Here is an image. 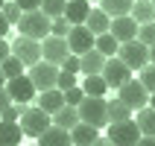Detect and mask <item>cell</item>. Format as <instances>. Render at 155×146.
<instances>
[{
	"mask_svg": "<svg viewBox=\"0 0 155 146\" xmlns=\"http://www.w3.org/2000/svg\"><path fill=\"white\" fill-rule=\"evenodd\" d=\"M50 24L53 18H47L41 9H32V12H24L21 21H18V32L26 35V38H35V41H44L47 35H50Z\"/></svg>",
	"mask_w": 155,
	"mask_h": 146,
	"instance_id": "1",
	"label": "cell"
},
{
	"mask_svg": "<svg viewBox=\"0 0 155 146\" xmlns=\"http://www.w3.org/2000/svg\"><path fill=\"white\" fill-rule=\"evenodd\" d=\"M105 105H108V99H103V96H82V102L76 105L79 111V120L88 123V126H97V129H103V126H108V114H105Z\"/></svg>",
	"mask_w": 155,
	"mask_h": 146,
	"instance_id": "2",
	"label": "cell"
},
{
	"mask_svg": "<svg viewBox=\"0 0 155 146\" xmlns=\"http://www.w3.org/2000/svg\"><path fill=\"white\" fill-rule=\"evenodd\" d=\"M117 59L135 73V70H140L143 64H149V47H147V44H140L138 38L123 41L120 47H117Z\"/></svg>",
	"mask_w": 155,
	"mask_h": 146,
	"instance_id": "3",
	"label": "cell"
},
{
	"mask_svg": "<svg viewBox=\"0 0 155 146\" xmlns=\"http://www.w3.org/2000/svg\"><path fill=\"white\" fill-rule=\"evenodd\" d=\"M18 126H21V131H24V138H38L44 129L53 126V117L35 105V108H26V111L21 114V123H18Z\"/></svg>",
	"mask_w": 155,
	"mask_h": 146,
	"instance_id": "4",
	"label": "cell"
},
{
	"mask_svg": "<svg viewBox=\"0 0 155 146\" xmlns=\"http://www.w3.org/2000/svg\"><path fill=\"white\" fill-rule=\"evenodd\" d=\"M26 76L32 79L35 91H50V88H56V79H59V67L41 59V61H35L32 67L26 70Z\"/></svg>",
	"mask_w": 155,
	"mask_h": 146,
	"instance_id": "5",
	"label": "cell"
},
{
	"mask_svg": "<svg viewBox=\"0 0 155 146\" xmlns=\"http://www.w3.org/2000/svg\"><path fill=\"white\" fill-rule=\"evenodd\" d=\"M108 140L114 146H135L140 140V129L135 120H123V123H108Z\"/></svg>",
	"mask_w": 155,
	"mask_h": 146,
	"instance_id": "6",
	"label": "cell"
},
{
	"mask_svg": "<svg viewBox=\"0 0 155 146\" xmlns=\"http://www.w3.org/2000/svg\"><path fill=\"white\" fill-rule=\"evenodd\" d=\"M70 56V47H68V38H59V35H47L41 41V59L61 67V61Z\"/></svg>",
	"mask_w": 155,
	"mask_h": 146,
	"instance_id": "7",
	"label": "cell"
},
{
	"mask_svg": "<svg viewBox=\"0 0 155 146\" xmlns=\"http://www.w3.org/2000/svg\"><path fill=\"white\" fill-rule=\"evenodd\" d=\"M9 47H12V56H18L26 67H32L35 61H41V41H35V38L18 35L15 44H9Z\"/></svg>",
	"mask_w": 155,
	"mask_h": 146,
	"instance_id": "8",
	"label": "cell"
},
{
	"mask_svg": "<svg viewBox=\"0 0 155 146\" xmlns=\"http://www.w3.org/2000/svg\"><path fill=\"white\" fill-rule=\"evenodd\" d=\"M117 91H120V99L129 105L132 111H135V108H143V105H149V91L140 85V79H129V82H123Z\"/></svg>",
	"mask_w": 155,
	"mask_h": 146,
	"instance_id": "9",
	"label": "cell"
},
{
	"mask_svg": "<svg viewBox=\"0 0 155 146\" xmlns=\"http://www.w3.org/2000/svg\"><path fill=\"white\" fill-rule=\"evenodd\" d=\"M94 41H97V35L91 32L85 24H73V26H70V32H68V47H70V53L82 56V53L94 50Z\"/></svg>",
	"mask_w": 155,
	"mask_h": 146,
	"instance_id": "10",
	"label": "cell"
},
{
	"mask_svg": "<svg viewBox=\"0 0 155 146\" xmlns=\"http://www.w3.org/2000/svg\"><path fill=\"white\" fill-rule=\"evenodd\" d=\"M6 91H9V96H12V102H29V99H35V85H32V79L26 76V73H21V76H15V79H6Z\"/></svg>",
	"mask_w": 155,
	"mask_h": 146,
	"instance_id": "11",
	"label": "cell"
},
{
	"mask_svg": "<svg viewBox=\"0 0 155 146\" xmlns=\"http://www.w3.org/2000/svg\"><path fill=\"white\" fill-rule=\"evenodd\" d=\"M100 76L105 79V85H108V88H120L123 82H129V79H132V70L126 67L117 56H111V59H105L103 73H100Z\"/></svg>",
	"mask_w": 155,
	"mask_h": 146,
	"instance_id": "12",
	"label": "cell"
},
{
	"mask_svg": "<svg viewBox=\"0 0 155 146\" xmlns=\"http://www.w3.org/2000/svg\"><path fill=\"white\" fill-rule=\"evenodd\" d=\"M108 32L117 38V41H132V38H138V21L132 15H120V18H111V26H108Z\"/></svg>",
	"mask_w": 155,
	"mask_h": 146,
	"instance_id": "13",
	"label": "cell"
},
{
	"mask_svg": "<svg viewBox=\"0 0 155 146\" xmlns=\"http://www.w3.org/2000/svg\"><path fill=\"white\" fill-rule=\"evenodd\" d=\"M103 64H105V56L100 50H88L79 56V73L82 76H94V73H103Z\"/></svg>",
	"mask_w": 155,
	"mask_h": 146,
	"instance_id": "14",
	"label": "cell"
},
{
	"mask_svg": "<svg viewBox=\"0 0 155 146\" xmlns=\"http://www.w3.org/2000/svg\"><path fill=\"white\" fill-rule=\"evenodd\" d=\"M35 140H38V146H70V143H73V140H70V131L68 129H59V126L44 129Z\"/></svg>",
	"mask_w": 155,
	"mask_h": 146,
	"instance_id": "15",
	"label": "cell"
},
{
	"mask_svg": "<svg viewBox=\"0 0 155 146\" xmlns=\"http://www.w3.org/2000/svg\"><path fill=\"white\" fill-rule=\"evenodd\" d=\"M61 105H64V94H61L59 88H50V91H38V108H41V111H47L50 117L59 111Z\"/></svg>",
	"mask_w": 155,
	"mask_h": 146,
	"instance_id": "16",
	"label": "cell"
},
{
	"mask_svg": "<svg viewBox=\"0 0 155 146\" xmlns=\"http://www.w3.org/2000/svg\"><path fill=\"white\" fill-rule=\"evenodd\" d=\"M97 138H100V129H97V126H88V123H82V120L70 129V140L76 146H91Z\"/></svg>",
	"mask_w": 155,
	"mask_h": 146,
	"instance_id": "17",
	"label": "cell"
},
{
	"mask_svg": "<svg viewBox=\"0 0 155 146\" xmlns=\"http://www.w3.org/2000/svg\"><path fill=\"white\" fill-rule=\"evenodd\" d=\"M79 123V111H76V105H61L59 111L53 114V126H59V129H73Z\"/></svg>",
	"mask_w": 155,
	"mask_h": 146,
	"instance_id": "18",
	"label": "cell"
},
{
	"mask_svg": "<svg viewBox=\"0 0 155 146\" xmlns=\"http://www.w3.org/2000/svg\"><path fill=\"white\" fill-rule=\"evenodd\" d=\"M85 26H88L94 35H103V32H108V26H111V18L105 15L103 9H91V12H88V18H85Z\"/></svg>",
	"mask_w": 155,
	"mask_h": 146,
	"instance_id": "19",
	"label": "cell"
},
{
	"mask_svg": "<svg viewBox=\"0 0 155 146\" xmlns=\"http://www.w3.org/2000/svg\"><path fill=\"white\" fill-rule=\"evenodd\" d=\"M88 12H91L88 0H68V6H64V18L70 21V26L73 24H85Z\"/></svg>",
	"mask_w": 155,
	"mask_h": 146,
	"instance_id": "20",
	"label": "cell"
},
{
	"mask_svg": "<svg viewBox=\"0 0 155 146\" xmlns=\"http://www.w3.org/2000/svg\"><path fill=\"white\" fill-rule=\"evenodd\" d=\"M21 140H24V131L18 123L0 120V146H21Z\"/></svg>",
	"mask_w": 155,
	"mask_h": 146,
	"instance_id": "21",
	"label": "cell"
},
{
	"mask_svg": "<svg viewBox=\"0 0 155 146\" xmlns=\"http://www.w3.org/2000/svg\"><path fill=\"white\" fill-rule=\"evenodd\" d=\"M129 15L138 21V26H140V24H152V21H155V6H152V0H135Z\"/></svg>",
	"mask_w": 155,
	"mask_h": 146,
	"instance_id": "22",
	"label": "cell"
},
{
	"mask_svg": "<svg viewBox=\"0 0 155 146\" xmlns=\"http://www.w3.org/2000/svg\"><path fill=\"white\" fill-rule=\"evenodd\" d=\"M105 114H108V123H123V120H132V108L123 102L120 96L111 99V102L105 105Z\"/></svg>",
	"mask_w": 155,
	"mask_h": 146,
	"instance_id": "23",
	"label": "cell"
},
{
	"mask_svg": "<svg viewBox=\"0 0 155 146\" xmlns=\"http://www.w3.org/2000/svg\"><path fill=\"white\" fill-rule=\"evenodd\" d=\"M138 129L140 135H149V138H155V108H149V105H143V108H138Z\"/></svg>",
	"mask_w": 155,
	"mask_h": 146,
	"instance_id": "24",
	"label": "cell"
},
{
	"mask_svg": "<svg viewBox=\"0 0 155 146\" xmlns=\"http://www.w3.org/2000/svg\"><path fill=\"white\" fill-rule=\"evenodd\" d=\"M79 88H82L88 96H105V91H108V85H105V79L100 76V73H94V76H85Z\"/></svg>",
	"mask_w": 155,
	"mask_h": 146,
	"instance_id": "25",
	"label": "cell"
},
{
	"mask_svg": "<svg viewBox=\"0 0 155 146\" xmlns=\"http://www.w3.org/2000/svg\"><path fill=\"white\" fill-rule=\"evenodd\" d=\"M100 3H103V12L108 18H120V15H129L132 12V3H135V0H100Z\"/></svg>",
	"mask_w": 155,
	"mask_h": 146,
	"instance_id": "26",
	"label": "cell"
},
{
	"mask_svg": "<svg viewBox=\"0 0 155 146\" xmlns=\"http://www.w3.org/2000/svg\"><path fill=\"white\" fill-rule=\"evenodd\" d=\"M117 47H120V41L114 38L111 32H103V35H97V41H94V50H100L105 56V59H111V56H117Z\"/></svg>",
	"mask_w": 155,
	"mask_h": 146,
	"instance_id": "27",
	"label": "cell"
},
{
	"mask_svg": "<svg viewBox=\"0 0 155 146\" xmlns=\"http://www.w3.org/2000/svg\"><path fill=\"white\" fill-rule=\"evenodd\" d=\"M0 70H3V76H6V79H15V76H21V73L26 70V64L18 59V56L9 53L6 59H3V64H0Z\"/></svg>",
	"mask_w": 155,
	"mask_h": 146,
	"instance_id": "28",
	"label": "cell"
},
{
	"mask_svg": "<svg viewBox=\"0 0 155 146\" xmlns=\"http://www.w3.org/2000/svg\"><path fill=\"white\" fill-rule=\"evenodd\" d=\"M64 6H68V0H41V12L47 18H61Z\"/></svg>",
	"mask_w": 155,
	"mask_h": 146,
	"instance_id": "29",
	"label": "cell"
},
{
	"mask_svg": "<svg viewBox=\"0 0 155 146\" xmlns=\"http://www.w3.org/2000/svg\"><path fill=\"white\" fill-rule=\"evenodd\" d=\"M24 111H26V105H24V102H12V105H6V108L0 111V120H6V123H18Z\"/></svg>",
	"mask_w": 155,
	"mask_h": 146,
	"instance_id": "30",
	"label": "cell"
},
{
	"mask_svg": "<svg viewBox=\"0 0 155 146\" xmlns=\"http://www.w3.org/2000/svg\"><path fill=\"white\" fill-rule=\"evenodd\" d=\"M138 79H140V85L147 88L149 94H155V64H143Z\"/></svg>",
	"mask_w": 155,
	"mask_h": 146,
	"instance_id": "31",
	"label": "cell"
},
{
	"mask_svg": "<svg viewBox=\"0 0 155 146\" xmlns=\"http://www.w3.org/2000/svg\"><path fill=\"white\" fill-rule=\"evenodd\" d=\"M0 12H3V18H6L9 24H18V21H21V15H24V12H21V6H18L15 0H6Z\"/></svg>",
	"mask_w": 155,
	"mask_h": 146,
	"instance_id": "32",
	"label": "cell"
},
{
	"mask_svg": "<svg viewBox=\"0 0 155 146\" xmlns=\"http://www.w3.org/2000/svg\"><path fill=\"white\" fill-rule=\"evenodd\" d=\"M138 41L147 44V47L155 44V21H152V24H140L138 26Z\"/></svg>",
	"mask_w": 155,
	"mask_h": 146,
	"instance_id": "33",
	"label": "cell"
},
{
	"mask_svg": "<svg viewBox=\"0 0 155 146\" xmlns=\"http://www.w3.org/2000/svg\"><path fill=\"white\" fill-rule=\"evenodd\" d=\"M70 32V21L64 15L61 18H53V24H50V35H59V38H68Z\"/></svg>",
	"mask_w": 155,
	"mask_h": 146,
	"instance_id": "34",
	"label": "cell"
},
{
	"mask_svg": "<svg viewBox=\"0 0 155 146\" xmlns=\"http://www.w3.org/2000/svg\"><path fill=\"white\" fill-rule=\"evenodd\" d=\"M76 85V73H68V70H61L59 67V79H56V88L59 91H68V88Z\"/></svg>",
	"mask_w": 155,
	"mask_h": 146,
	"instance_id": "35",
	"label": "cell"
},
{
	"mask_svg": "<svg viewBox=\"0 0 155 146\" xmlns=\"http://www.w3.org/2000/svg\"><path fill=\"white\" fill-rule=\"evenodd\" d=\"M61 94H64V105H79L82 96H85V91L79 85H73V88H68V91H61Z\"/></svg>",
	"mask_w": 155,
	"mask_h": 146,
	"instance_id": "36",
	"label": "cell"
},
{
	"mask_svg": "<svg viewBox=\"0 0 155 146\" xmlns=\"http://www.w3.org/2000/svg\"><path fill=\"white\" fill-rule=\"evenodd\" d=\"M61 70H68V73H76V76H79V56H76V53H70L68 59L61 61Z\"/></svg>",
	"mask_w": 155,
	"mask_h": 146,
	"instance_id": "37",
	"label": "cell"
},
{
	"mask_svg": "<svg viewBox=\"0 0 155 146\" xmlns=\"http://www.w3.org/2000/svg\"><path fill=\"white\" fill-rule=\"evenodd\" d=\"M21 12H32V9H41V0H15Z\"/></svg>",
	"mask_w": 155,
	"mask_h": 146,
	"instance_id": "38",
	"label": "cell"
},
{
	"mask_svg": "<svg viewBox=\"0 0 155 146\" xmlns=\"http://www.w3.org/2000/svg\"><path fill=\"white\" fill-rule=\"evenodd\" d=\"M6 105H12V96H9V91H6V85L0 88V111L6 108Z\"/></svg>",
	"mask_w": 155,
	"mask_h": 146,
	"instance_id": "39",
	"label": "cell"
},
{
	"mask_svg": "<svg viewBox=\"0 0 155 146\" xmlns=\"http://www.w3.org/2000/svg\"><path fill=\"white\" fill-rule=\"evenodd\" d=\"M9 53H12V47L6 44V38H0V64H3V59H6Z\"/></svg>",
	"mask_w": 155,
	"mask_h": 146,
	"instance_id": "40",
	"label": "cell"
},
{
	"mask_svg": "<svg viewBox=\"0 0 155 146\" xmlns=\"http://www.w3.org/2000/svg\"><path fill=\"white\" fill-rule=\"evenodd\" d=\"M9 26H12V24H9L6 18H3V12H0V38H6V32H9Z\"/></svg>",
	"mask_w": 155,
	"mask_h": 146,
	"instance_id": "41",
	"label": "cell"
},
{
	"mask_svg": "<svg viewBox=\"0 0 155 146\" xmlns=\"http://www.w3.org/2000/svg\"><path fill=\"white\" fill-rule=\"evenodd\" d=\"M135 146H155V138H149V135H140V140Z\"/></svg>",
	"mask_w": 155,
	"mask_h": 146,
	"instance_id": "42",
	"label": "cell"
},
{
	"mask_svg": "<svg viewBox=\"0 0 155 146\" xmlns=\"http://www.w3.org/2000/svg\"><path fill=\"white\" fill-rule=\"evenodd\" d=\"M91 146H114V143H111V140H108V138H97V140H94V143H91Z\"/></svg>",
	"mask_w": 155,
	"mask_h": 146,
	"instance_id": "43",
	"label": "cell"
},
{
	"mask_svg": "<svg viewBox=\"0 0 155 146\" xmlns=\"http://www.w3.org/2000/svg\"><path fill=\"white\" fill-rule=\"evenodd\" d=\"M149 64H155V44L149 47Z\"/></svg>",
	"mask_w": 155,
	"mask_h": 146,
	"instance_id": "44",
	"label": "cell"
},
{
	"mask_svg": "<svg viewBox=\"0 0 155 146\" xmlns=\"http://www.w3.org/2000/svg\"><path fill=\"white\" fill-rule=\"evenodd\" d=\"M149 108H155V94H149Z\"/></svg>",
	"mask_w": 155,
	"mask_h": 146,
	"instance_id": "45",
	"label": "cell"
},
{
	"mask_svg": "<svg viewBox=\"0 0 155 146\" xmlns=\"http://www.w3.org/2000/svg\"><path fill=\"white\" fill-rule=\"evenodd\" d=\"M6 85V76H3V70H0V88Z\"/></svg>",
	"mask_w": 155,
	"mask_h": 146,
	"instance_id": "46",
	"label": "cell"
},
{
	"mask_svg": "<svg viewBox=\"0 0 155 146\" xmlns=\"http://www.w3.org/2000/svg\"><path fill=\"white\" fill-rule=\"evenodd\" d=\"M3 3H6V0H0V9H3Z\"/></svg>",
	"mask_w": 155,
	"mask_h": 146,
	"instance_id": "47",
	"label": "cell"
},
{
	"mask_svg": "<svg viewBox=\"0 0 155 146\" xmlns=\"http://www.w3.org/2000/svg\"><path fill=\"white\" fill-rule=\"evenodd\" d=\"M70 146H76V143H70Z\"/></svg>",
	"mask_w": 155,
	"mask_h": 146,
	"instance_id": "48",
	"label": "cell"
},
{
	"mask_svg": "<svg viewBox=\"0 0 155 146\" xmlns=\"http://www.w3.org/2000/svg\"><path fill=\"white\" fill-rule=\"evenodd\" d=\"M152 6H155V0H152Z\"/></svg>",
	"mask_w": 155,
	"mask_h": 146,
	"instance_id": "49",
	"label": "cell"
},
{
	"mask_svg": "<svg viewBox=\"0 0 155 146\" xmlns=\"http://www.w3.org/2000/svg\"><path fill=\"white\" fill-rule=\"evenodd\" d=\"M35 146H38V143H35Z\"/></svg>",
	"mask_w": 155,
	"mask_h": 146,
	"instance_id": "50",
	"label": "cell"
}]
</instances>
